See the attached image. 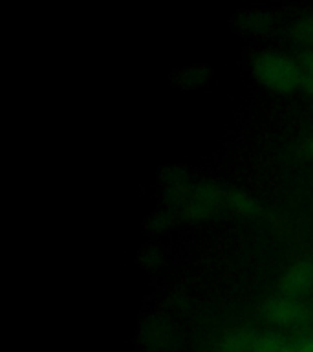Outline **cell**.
I'll return each mask as SVG.
<instances>
[{"label": "cell", "instance_id": "52a82bcc", "mask_svg": "<svg viewBox=\"0 0 313 352\" xmlns=\"http://www.w3.org/2000/svg\"><path fill=\"white\" fill-rule=\"evenodd\" d=\"M236 24L246 33H266L273 26V15L262 10L246 11L236 19Z\"/></svg>", "mask_w": 313, "mask_h": 352}, {"label": "cell", "instance_id": "7a4b0ae2", "mask_svg": "<svg viewBox=\"0 0 313 352\" xmlns=\"http://www.w3.org/2000/svg\"><path fill=\"white\" fill-rule=\"evenodd\" d=\"M183 217L191 220H207L227 208V191L213 184H200L189 189L180 202Z\"/></svg>", "mask_w": 313, "mask_h": 352}, {"label": "cell", "instance_id": "2e32d148", "mask_svg": "<svg viewBox=\"0 0 313 352\" xmlns=\"http://www.w3.org/2000/svg\"><path fill=\"white\" fill-rule=\"evenodd\" d=\"M280 352H297V349H295V345H293V346L284 345L282 349H280Z\"/></svg>", "mask_w": 313, "mask_h": 352}, {"label": "cell", "instance_id": "4fadbf2b", "mask_svg": "<svg viewBox=\"0 0 313 352\" xmlns=\"http://www.w3.org/2000/svg\"><path fill=\"white\" fill-rule=\"evenodd\" d=\"M301 66L302 70L310 74V77H313V50H308L301 55Z\"/></svg>", "mask_w": 313, "mask_h": 352}, {"label": "cell", "instance_id": "ba28073f", "mask_svg": "<svg viewBox=\"0 0 313 352\" xmlns=\"http://www.w3.org/2000/svg\"><path fill=\"white\" fill-rule=\"evenodd\" d=\"M255 338L257 336L249 330H236L233 334L222 338L214 346V352H251Z\"/></svg>", "mask_w": 313, "mask_h": 352}, {"label": "cell", "instance_id": "5bb4252c", "mask_svg": "<svg viewBox=\"0 0 313 352\" xmlns=\"http://www.w3.org/2000/svg\"><path fill=\"white\" fill-rule=\"evenodd\" d=\"M295 349L297 352H313V336L302 338V340L295 345Z\"/></svg>", "mask_w": 313, "mask_h": 352}, {"label": "cell", "instance_id": "7c38bea8", "mask_svg": "<svg viewBox=\"0 0 313 352\" xmlns=\"http://www.w3.org/2000/svg\"><path fill=\"white\" fill-rule=\"evenodd\" d=\"M141 263L145 268H152V266H158L161 263V255H159L154 248H145L141 252Z\"/></svg>", "mask_w": 313, "mask_h": 352}, {"label": "cell", "instance_id": "9c48e42d", "mask_svg": "<svg viewBox=\"0 0 313 352\" xmlns=\"http://www.w3.org/2000/svg\"><path fill=\"white\" fill-rule=\"evenodd\" d=\"M209 77H211V72L205 66H187L176 74L174 82L181 90H192V88H200L205 85Z\"/></svg>", "mask_w": 313, "mask_h": 352}, {"label": "cell", "instance_id": "5b68a950", "mask_svg": "<svg viewBox=\"0 0 313 352\" xmlns=\"http://www.w3.org/2000/svg\"><path fill=\"white\" fill-rule=\"evenodd\" d=\"M139 336H141V341L145 343V346L154 349V351L169 346V343L172 341V330L161 319H148V321H145Z\"/></svg>", "mask_w": 313, "mask_h": 352}, {"label": "cell", "instance_id": "3957f363", "mask_svg": "<svg viewBox=\"0 0 313 352\" xmlns=\"http://www.w3.org/2000/svg\"><path fill=\"white\" fill-rule=\"evenodd\" d=\"M262 316L277 327H297L304 321L306 312L301 302H297L293 297L280 296L264 302Z\"/></svg>", "mask_w": 313, "mask_h": 352}, {"label": "cell", "instance_id": "277c9868", "mask_svg": "<svg viewBox=\"0 0 313 352\" xmlns=\"http://www.w3.org/2000/svg\"><path fill=\"white\" fill-rule=\"evenodd\" d=\"M280 292L288 297L302 296L313 288V266L299 263L291 266L280 279Z\"/></svg>", "mask_w": 313, "mask_h": 352}, {"label": "cell", "instance_id": "30bf717a", "mask_svg": "<svg viewBox=\"0 0 313 352\" xmlns=\"http://www.w3.org/2000/svg\"><path fill=\"white\" fill-rule=\"evenodd\" d=\"M286 343L280 340L279 336L266 334V336H257L253 341L251 352H280V349Z\"/></svg>", "mask_w": 313, "mask_h": 352}, {"label": "cell", "instance_id": "e0dca14e", "mask_svg": "<svg viewBox=\"0 0 313 352\" xmlns=\"http://www.w3.org/2000/svg\"><path fill=\"white\" fill-rule=\"evenodd\" d=\"M308 153L313 156V140H310V143H308Z\"/></svg>", "mask_w": 313, "mask_h": 352}, {"label": "cell", "instance_id": "6da1fadb", "mask_svg": "<svg viewBox=\"0 0 313 352\" xmlns=\"http://www.w3.org/2000/svg\"><path fill=\"white\" fill-rule=\"evenodd\" d=\"M253 76L271 92L290 94L304 82L302 66L291 57L277 52H262L253 59Z\"/></svg>", "mask_w": 313, "mask_h": 352}, {"label": "cell", "instance_id": "8992f818", "mask_svg": "<svg viewBox=\"0 0 313 352\" xmlns=\"http://www.w3.org/2000/svg\"><path fill=\"white\" fill-rule=\"evenodd\" d=\"M227 209H231L233 213L240 214V217H249V219H255L258 214H262L260 204L251 195L238 191V189L227 191Z\"/></svg>", "mask_w": 313, "mask_h": 352}, {"label": "cell", "instance_id": "9a60e30c", "mask_svg": "<svg viewBox=\"0 0 313 352\" xmlns=\"http://www.w3.org/2000/svg\"><path fill=\"white\" fill-rule=\"evenodd\" d=\"M302 88H304L310 96H313V77L308 76L306 79H304V82H302Z\"/></svg>", "mask_w": 313, "mask_h": 352}, {"label": "cell", "instance_id": "8fae6325", "mask_svg": "<svg viewBox=\"0 0 313 352\" xmlns=\"http://www.w3.org/2000/svg\"><path fill=\"white\" fill-rule=\"evenodd\" d=\"M291 35L299 43L313 44V16H306L297 22L295 26L291 28Z\"/></svg>", "mask_w": 313, "mask_h": 352}]
</instances>
